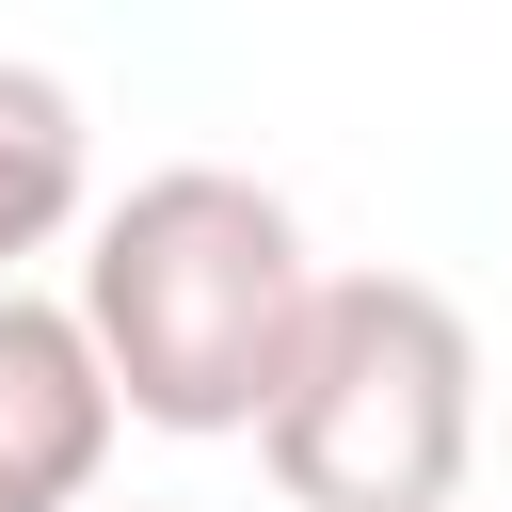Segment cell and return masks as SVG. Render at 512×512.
I'll return each instance as SVG.
<instances>
[{
  "label": "cell",
  "instance_id": "cell-1",
  "mask_svg": "<svg viewBox=\"0 0 512 512\" xmlns=\"http://www.w3.org/2000/svg\"><path fill=\"white\" fill-rule=\"evenodd\" d=\"M304 304H320L304 208L240 160H160L112 208H80V336L144 432H256Z\"/></svg>",
  "mask_w": 512,
  "mask_h": 512
},
{
  "label": "cell",
  "instance_id": "cell-2",
  "mask_svg": "<svg viewBox=\"0 0 512 512\" xmlns=\"http://www.w3.org/2000/svg\"><path fill=\"white\" fill-rule=\"evenodd\" d=\"M480 448V336L432 272H320L272 400H256V464L288 512H448Z\"/></svg>",
  "mask_w": 512,
  "mask_h": 512
},
{
  "label": "cell",
  "instance_id": "cell-3",
  "mask_svg": "<svg viewBox=\"0 0 512 512\" xmlns=\"http://www.w3.org/2000/svg\"><path fill=\"white\" fill-rule=\"evenodd\" d=\"M112 432H128V400H112L96 336H80V304L0 272V512H80Z\"/></svg>",
  "mask_w": 512,
  "mask_h": 512
},
{
  "label": "cell",
  "instance_id": "cell-4",
  "mask_svg": "<svg viewBox=\"0 0 512 512\" xmlns=\"http://www.w3.org/2000/svg\"><path fill=\"white\" fill-rule=\"evenodd\" d=\"M80 208H96V128H80V96H64L48 64H0V272L48 256Z\"/></svg>",
  "mask_w": 512,
  "mask_h": 512
}]
</instances>
